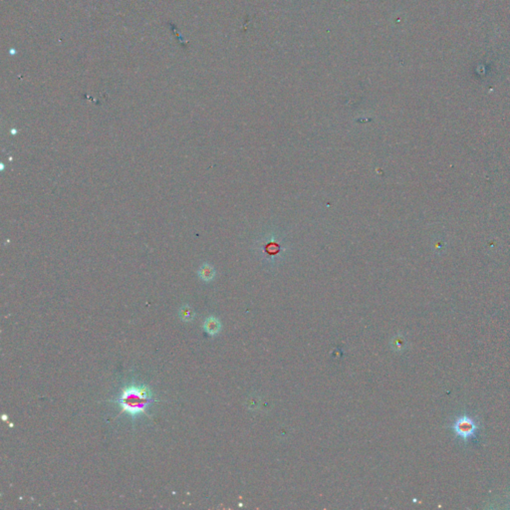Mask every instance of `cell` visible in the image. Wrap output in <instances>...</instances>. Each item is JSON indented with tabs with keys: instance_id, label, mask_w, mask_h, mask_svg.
Listing matches in <instances>:
<instances>
[{
	"instance_id": "6da1fadb",
	"label": "cell",
	"mask_w": 510,
	"mask_h": 510,
	"mask_svg": "<svg viewBox=\"0 0 510 510\" xmlns=\"http://www.w3.org/2000/svg\"><path fill=\"white\" fill-rule=\"evenodd\" d=\"M121 409L120 413H127L133 419L141 415L151 417L147 408L155 402L152 389L144 384H131L126 386L118 399L113 401Z\"/></svg>"
},
{
	"instance_id": "7a4b0ae2",
	"label": "cell",
	"mask_w": 510,
	"mask_h": 510,
	"mask_svg": "<svg viewBox=\"0 0 510 510\" xmlns=\"http://www.w3.org/2000/svg\"><path fill=\"white\" fill-rule=\"evenodd\" d=\"M451 428L457 437L464 441H467L475 436L478 426L471 416L463 414L456 419Z\"/></svg>"
},
{
	"instance_id": "3957f363",
	"label": "cell",
	"mask_w": 510,
	"mask_h": 510,
	"mask_svg": "<svg viewBox=\"0 0 510 510\" xmlns=\"http://www.w3.org/2000/svg\"><path fill=\"white\" fill-rule=\"evenodd\" d=\"M203 330L209 336H216L221 331V323L216 317H208L203 323Z\"/></svg>"
},
{
	"instance_id": "277c9868",
	"label": "cell",
	"mask_w": 510,
	"mask_h": 510,
	"mask_svg": "<svg viewBox=\"0 0 510 510\" xmlns=\"http://www.w3.org/2000/svg\"><path fill=\"white\" fill-rule=\"evenodd\" d=\"M198 275L201 278V280H203L205 282L212 281L216 276V270L212 265L205 263L199 268Z\"/></svg>"
},
{
	"instance_id": "5b68a950",
	"label": "cell",
	"mask_w": 510,
	"mask_h": 510,
	"mask_svg": "<svg viewBox=\"0 0 510 510\" xmlns=\"http://www.w3.org/2000/svg\"><path fill=\"white\" fill-rule=\"evenodd\" d=\"M179 318L185 322H191L194 318V311L189 305H185L179 309Z\"/></svg>"
},
{
	"instance_id": "8992f818",
	"label": "cell",
	"mask_w": 510,
	"mask_h": 510,
	"mask_svg": "<svg viewBox=\"0 0 510 510\" xmlns=\"http://www.w3.org/2000/svg\"><path fill=\"white\" fill-rule=\"evenodd\" d=\"M391 346L393 348V350L395 351H403L405 349V346H406V341L403 337L401 336H396L393 338V340L391 341Z\"/></svg>"
}]
</instances>
